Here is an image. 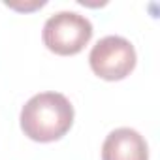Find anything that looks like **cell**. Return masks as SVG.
Listing matches in <instances>:
<instances>
[{
	"label": "cell",
	"instance_id": "cell-4",
	"mask_svg": "<svg viewBox=\"0 0 160 160\" xmlns=\"http://www.w3.org/2000/svg\"><path fill=\"white\" fill-rule=\"evenodd\" d=\"M102 160H149L147 141L134 128H117L102 145Z\"/></svg>",
	"mask_w": 160,
	"mask_h": 160
},
{
	"label": "cell",
	"instance_id": "cell-1",
	"mask_svg": "<svg viewBox=\"0 0 160 160\" xmlns=\"http://www.w3.org/2000/svg\"><path fill=\"white\" fill-rule=\"evenodd\" d=\"M21 128L34 141L60 139L73 124V106L60 92L34 94L21 109Z\"/></svg>",
	"mask_w": 160,
	"mask_h": 160
},
{
	"label": "cell",
	"instance_id": "cell-2",
	"mask_svg": "<svg viewBox=\"0 0 160 160\" xmlns=\"http://www.w3.org/2000/svg\"><path fill=\"white\" fill-rule=\"evenodd\" d=\"M42 38L49 51L62 57L75 55L91 42L92 25L75 12H58L45 21Z\"/></svg>",
	"mask_w": 160,
	"mask_h": 160
},
{
	"label": "cell",
	"instance_id": "cell-3",
	"mask_svg": "<svg viewBox=\"0 0 160 160\" xmlns=\"http://www.w3.org/2000/svg\"><path fill=\"white\" fill-rule=\"evenodd\" d=\"M89 64L98 77L106 81H119L134 70L136 49L122 36H106L91 49Z\"/></svg>",
	"mask_w": 160,
	"mask_h": 160
}]
</instances>
